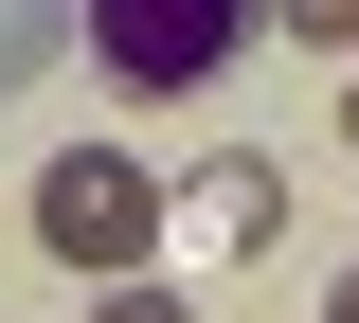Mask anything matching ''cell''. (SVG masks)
Wrapping results in <instances>:
<instances>
[{
  "label": "cell",
  "mask_w": 359,
  "mask_h": 323,
  "mask_svg": "<svg viewBox=\"0 0 359 323\" xmlns=\"http://www.w3.org/2000/svg\"><path fill=\"white\" fill-rule=\"evenodd\" d=\"M341 126H359V90H341Z\"/></svg>",
  "instance_id": "obj_8"
},
{
  "label": "cell",
  "mask_w": 359,
  "mask_h": 323,
  "mask_svg": "<svg viewBox=\"0 0 359 323\" xmlns=\"http://www.w3.org/2000/svg\"><path fill=\"white\" fill-rule=\"evenodd\" d=\"M36 233H54V270H144V252H162V198H144V162L126 144H54L36 162Z\"/></svg>",
  "instance_id": "obj_2"
},
{
  "label": "cell",
  "mask_w": 359,
  "mask_h": 323,
  "mask_svg": "<svg viewBox=\"0 0 359 323\" xmlns=\"http://www.w3.org/2000/svg\"><path fill=\"white\" fill-rule=\"evenodd\" d=\"M72 36H90V72L126 108H198V90H233L269 54V0H90Z\"/></svg>",
  "instance_id": "obj_1"
},
{
  "label": "cell",
  "mask_w": 359,
  "mask_h": 323,
  "mask_svg": "<svg viewBox=\"0 0 359 323\" xmlns=\"http://www.w3.org/2000/svg\"><path fill=\"white\" fill-rule=\"evenodd\" d=\"M72 18H90V0H0V108H18L54 54H72Z\"/></svg>",
  "instance_id": "obj_4"
},
{
  "label": "cell",
  "mask_w": 359,
  "mask_h": 323,
  "mask_svg": "<svg viewBox=\"0 0 359 323\" xmlns=\"http://www.w3.org/2000/svg\"><path fill=\"white\" fill-rule=\"evenodd\" d=\"M323 323H359V287H341V305H323Z\"/></svg>",
  "instance_id": "obj_7"
},
{
  "label": "cell",
  "mask_w": 359,
  "mask_h": 323,
  "mask_svg": "<svg viewBox=\"0 0 359 323\" xmlns=\"http://www.w3.org/2000/svg\"><path fill=\"white\" fill-rule=\"evenodd\" d=\"M162 233L180 252H269V233H287V162H269V144H216V162L162 198Z\"/></svg>",
  "instance_id": "obj_3"
},
{
  "label": "cell",
  "mask_w": 359,
  "mask_h": 323,
  "mask_svg": "<svg viewBox=\"0 0 359 323\" xmlns=\"http://www.w3.org/2000/svg\"><path fill=\"white\" fill-rule=\"evenodd\" d=\"M90 323H198V305H180V287H144V270H108V287H90Z\"/></svg>",
  "instance_id": "obj_5"
},
{
  "label": "cell",
  "mask_w": 359,
  "mask_h": 323,
  "mask_svg": "<svg viewBox=\"0 0 359 323\" xmlns=\"http://www.w3.org/2000/svg\"><path fill=\"white\" fill-rule=\"evenodd\" d=\"M269 36H323V54H359V0H269Z\"/></svg>",
  "instance_id": "obj_6"
}]
</instances>
